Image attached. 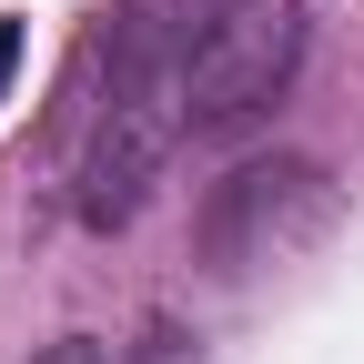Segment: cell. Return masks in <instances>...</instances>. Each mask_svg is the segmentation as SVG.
Segmentation results:
<instances>
[{
    "mask_svg": "<svg viewBox=\"0 0 364 364\" xmlns=\"http://www.w3.org/2000/svg\"><path fill=\"white\" fill-rule=\"evenodd\" d=\"M334 213H344V193L324 182V162L273 152V162H233V172L203 193L193 243H203V263L223 273V284H253V273L314 253V243L334 233Z\"/></svg>",
    "mask_w": 364,
    "mask_h": 364,
    "instance_id": "1",
    "label": "cell"
},
{
    "mask_svg": "<svg viewBox=\"0 0 364 364\" xmlns=\"http://www.w3.org/2000/svg\"><path fill=\"white\" fill-rule=\"evenodd\" d=\"M294 71H304V11L294 0H223L213 31L193 41V61H182V81H172L182 132H203V142L253 132L294 91Z\"/></svg>",
    "mask_w": 364,
    "mask_h": 364,
    "instance_id": "2",
    "label": "cell"
},
{
    "mask_svg": "<svg viewBox=\"0 0 364 364\" xmlns=\"http://www.w3.org/2000/svg\"><path fill=\"white\" fill-rule=\"evenodd\" d=\"M172 142H182V102H172V91H122V102H102V122H91V142L71 162V213L91 223V233L132 223L142 193L162 182V152Z\"/></svg>",
    "mask_w": 364,
    "mask_h": 364,
    "instance_id": "3",
    "label": "cell"
},
{
    "mask_svg": "<svg viewBox=\"0 0 364 364\" xmlns=\"http://www.w3.org/2000/svg\"><path fill=\"white\" fill-rule=\"evenodd\" d=\"M122 364H193V334L182 324H142V344H122Z\"/></svg>",
    "mask_w": 364,
    "mask_h": 364,
    "instance_id": "4",
    "label": "cell"
},
{
    "mask_svg": "<svg viewBox=\"0 0 364 364\" xmlns=\"http://www.w3.org/2000/svg\"><path fill=\"white\" fill-rule=\"evenodd\" d=\"M31 364H122V344H102V334H61V344H41Z\"/></svg>",
    "mask_w": 364,
    "mask_h": 364,
    "instance_id": "5",
    "label": "cell"
},
{
    "mask_svg": "<svg viewBox=\"0 0 364 364\" xmlns=\"http://www.w3.org/2000/svg\"><path fill=\"white\" fill-rule=\"evenodd\" d=\"M21 71V21H0V81Z\"/></svg>",
    "mask_w": 364,
    "mask_h": 364,
    "instance_id": "6",
    "label": "cell"
}]
</instances>
